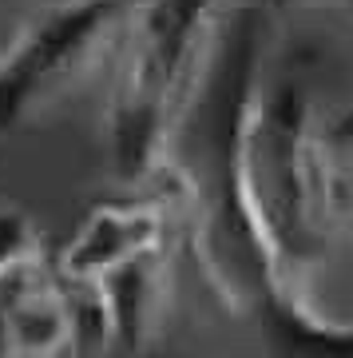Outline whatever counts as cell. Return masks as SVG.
I'll return each mask as SVG.
<instances>
[{"label":"cell","instance_id":"6da1fadb","mask_svg":"<svg viewBox=\"0 0 353 358\" xmlns=\"http://www.w3.org/2000/svg\"><path fill=\"white\" fill-rule=\"evenodd\" d=\"M218 0H127L107 52L103 136L123 179H147L171 152L215 40Z\"/></svg>","mask_w":353,"mask_h":358},{"label":"cell","instance_id":"5b68a950","mask_svg":"<svg viewBox=\"0 0 353 358\" xmlns=\"http://www.w3.org/2000/svg\"><path fill=\"white\" fill-rule=\"evenodd\" d=\"M52 267V259L44 255V247H32L24 255L8 259L0 267V358H13V319H16V307L32 282Z\"/></svg>","mask_w":353,"mask_h":358},{"label":"cell","instance_id":"7a4b0ae2","mask_svg":"<svg viewBox=\"0 0 353 358\" xmlns=\"http://www.w3.org/2000/svg\"><path fill=\"white\" fill-rule=\"evenodd\" d=\"M127 0H52L0 48V136L107 60Z\"/></svg>","mask_w":353,"mask_h":358},{"label":"cell","instance_id":"9c48e42d","mask_svg":"<svg viewBox=\"0 0 353 358\" xmlns=\"http://www.w3.org/2000/svg\"><path fill=\"white\" fill-rule=\"evenodd\" d=\"M350 239H353V219H350Z\"/></svg>","mask_w":353,"mask_h":358},{"label":"cell","instance_id":"277c9868","mask_svg":"<svg viewBox=\"0 0 353 358\" xmlns=\"http://www.w3.org/2000/svg\"><path fill=\"white\" fill-rule=\"evenodd\" d=\"M167 251L163 255H147L139 263H127L107 279H96L100 303L107 310V327H112V346L139 350L147 346L163 327L167 310Z\"/></svg>","mask_w":353,"mask_h":358},{"label":"cell","instance_id":"3957f363","mask_svg":"<svg viewBox=\"0 0 353 358\" xmlns=\"http://www.w3.org/2000/svg\"><path fill=\"white\" fill-rule=\"evenodd\" d=\"M175 231V199L171 195H143V199H119L100 203L76 223L52 259V267L63 282H96L107 279L127 263L147 255H163Z\"/></svg>","mask_w":353,"mask_h":358},{"label":"cell","instance_id":"8992f818","mask_svg":"<svg viewBox=\"0 0 353 358\" xmlns=\"http://www.w3.org/2000/svg\"><path fill=\"white\" fill-rule=\"evenodd\" d=\"M32 247H40V231L32 223V215L13 203H0V267L8 259L32 251Z\"/></svg>","mask_w":353,"mask_h":358},{"label":"cell","instance_id":"ba28073f","mask_svg":"<svg viewBox=\"0 0 353 358\" xmlns=\"http://www.w3.org/2000/svg\"><path fill=\"white\" fill-rule=\"evenodd\" d=\"M258 4H266V8H270V13H282V8H286V4H290V0H258Z\"/></svg>","mask_w":353,"mask_h":358},{"label":"cell","instance_id":"52a82bcc","mask_svg":"<svg viewBox=\"0 0 353 358\" xmlns=\"http://www.w3.org/2000/svg\"><path fill=\"white\" fill-rule=\"evenodd\" d=\"M329 8H333V13L341 16V20H345V24L353 28V0H326Z\"/></svg>","mask_w":353,"mask_h":358}]
</instances>
